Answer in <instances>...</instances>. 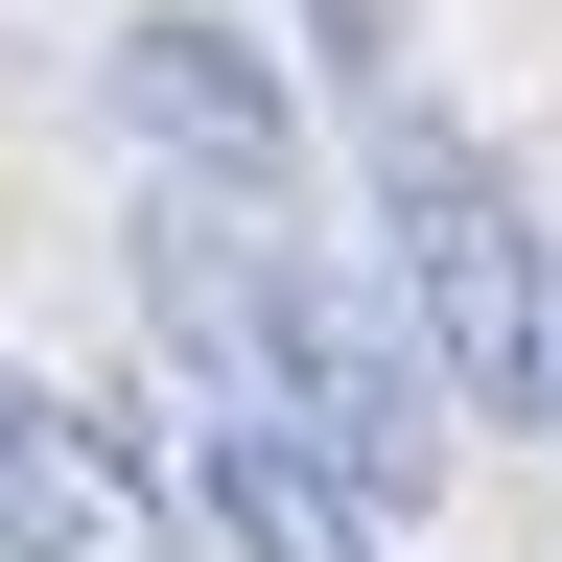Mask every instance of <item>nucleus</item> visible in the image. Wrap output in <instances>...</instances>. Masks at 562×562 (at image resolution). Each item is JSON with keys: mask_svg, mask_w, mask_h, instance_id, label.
Masks as SVG:
<instances>
[{"mask_svg": "<svg viewBox=\"0 0 562 562\" xmlns=\"http://www.w3.org/2000/svg\"><path fill=\"white\" fill-rule=\"evenodd\" d=\"M188 492H211V539H235V562H398V516H375L281 398H188Z\"/></svg>", "mask_w": 562, "mask_h": 562, "instance_id": "obj_5", "label": "nucleus"}, {"mask_svg": "<svg viewBox=\"0 0 562 562\" xmlns=\"http://www.w3.org/2000/svg\"><path fill=\"white\" fill-rule=\"evenodd\" d=\"M375 281L422 305L469 422H562V258H539V188L492 165L446 94H375Z\"/></svg>", "mask_w": 562, "mask_h": 562, "instance_id": "obj_1", "label": "nucleus"}, {"mask_svg": "<svg viewBox=\"0 0 562 562\" xmlns=\"http://www.w3.org/2000/svg\"><path fill=\"white\" fill-rule=\"evenodd\" d=\"M0 562H188V492L70 375H0Z\"/></svg>", "mask_w": 562, "mask_h": 562, "instance_id": "obj_3", "label": "nucleus"}, {"mask_svg": "<svg viewBox=\"0 0 562 562\" xmlns=\"http://www.w3.org/2000/svg\"><path fill=\"white\" fill-rule=\"evenodd\" d=\"M258 398L305 422V446L375 492V516H422V492H446V351H422V305H398L375 258L258 235Z\"/></svg>", "mask_w": 562, "mask_h": 562, "instance_id": "obj_2", "label": "nucleus"}, {"mask_svg": "<svg viewBox=\"0 0 562 562\" xmlns=\"http://www.w3.org/2000/svg\"><path fill=\"white\" fill-rule=\"evenodd\" d=\"M328 24H351V70H375V24H398V0H328Z\"/></svg>", "mask_w": 562, "mask_h": 562, "instance_id": "obj_6", "label": "nucleus"}, {"mask_svg": "<svg viewBox=\"0 0 562 562\" xmlns=\"http://www.w3.org/2000/svg\"><path fill=\"white\" fill-rule=\"evenodd\" d=\"M94 94H117L140 165H188V188H281V70L211 24V0H140V24L94 47Z\"/></svg>", "mask_w": 562, "mask_h": 562, "instance_id": "obj_4", "label": "nucleus"}]
</instances>
